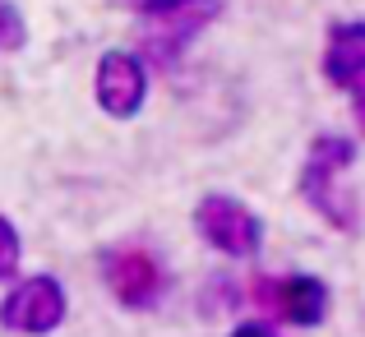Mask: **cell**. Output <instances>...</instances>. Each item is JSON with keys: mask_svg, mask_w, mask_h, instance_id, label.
I'll return each mask as SVG.
<instances>
[{"mask_svg": "<svg viewBox=\"0 0 365 337\" xmlns=\"http://www.w3.org/2000/svg\"><path fill=\"white\" fill-rule=\"evenodd\" d=\"M217 0H195V5L176 9V14H162V19H143V42H139V56L143 65H176L185 56V46L204 33L208 24L217 19Z\"/></svg>", "mask_w": 365, "mask_h": 337, "instance_id": "6", "label": "cell"}, {"mask_svg": "<svg viewBox=\"0 0 365 337\" xmlns=\"http://www.w3.org/2000/svg\"><path fill=\"white\" fill-rule=\"evenodd\" d=\"M120 5H130L139 19H162V14H176V9L195 5V0H120Z\"/></svg>", "mask_w": 365, "mask_h": 337, "instance_id": "11", "label": "cell"}, {"mask_svg": "<svg viewBox=\"0 0 365 337\" xmlns=\"http://www.w3.org/2000/svg\"><path fill=\"white\" fill-rule=\"evenodd\" d=\"M227 337H277V333H273V323H259L255 319V323H236Z\"/></svg>", "mask_w": 365, "mask_h": 337, "instance_id": "12", "label": "cell"}, {"mask_svg": "<svg viewBox=\"0 0 365 337\" xmlns=\"http://www.w3.org/2000/svg\"><path fill=\"white\" fill-rule=\"evenodd\" d=\"M324 79L342 93H356L365 83V19H338L324 33Z\"/></svg>", "mask_w": 365, "mask_h": 337, "instance_id": "7", "label": "cell"}, {"mask_svg": "<svg viewBox=\"0 0 365 337\" xmlns=\"http://www.w3.org/2000/svg\"><path fill=\"white\" fill-rule=\"evenodd\" d=\"M351 98H356V125H361V134H365V83L351 93Z\"/></svg>", "mask_w": 365, "mask_h": 337, "instance_id": "13", "label": "cell"}, {"mask_svg": "<svg viewBox=\"0 0 365 337\" xmlns=\"http://www.w3.org/2000/svg\"><path fill=\"white\" fill-rule=\"evenodd\" d=\"M195 231L227 259H255L264 249V217L232 195H204L195 204Z\"/></svg>", "mask_w": 365, "mask_h": 337, "instance_id": "4", "label": "cell"}, {"mask_svg": "<svg viewBox=\"0 0 365 337\" xmlns=\"http://www.w3.org/2000/svg\"><path fill=\"white\" fill-rule=\"evenodd\" d=\"M98 268H102L107 291L116 296V305H125V310H153V305L167 296V268H162V259L153 254L148 245H139V240L107 245L102 259H98Z\"/></svg>", "mask_w": 365, "mask_h": 337, "instance_id": "3", "label": "cell"}, {"mask_svg": "<svg viewBox=\"0 0 365 337\" xmlns=\"http://www.w3.org/2000/svg\"><path fill=\"white\" fill-rule=\"evenodd\" d=\"M351 162H356V139H347V134H319L310 143V152H305V167H301V199L333 231H342V236H356L361 231V204L342 185Z\"/></svg>", "mask_w": 365, "mask_h": 337, "instance_id": "1", "label": "cell"}, {"mask_svg": "<svg viewBox=\"0 0 365 337\" xmlns=\"http://www.w3.org/2000/svg\"><path fill=\"white\" fill-rule=\"evenodd\" d=\"M93 102L111 120H134L148 102V65L139 51H102L93 65Z\"/></svg>", "mask_w": 365, "mask_h": 337, "instance_id": "5", "label": "cell"}, {"mask_svg": "<svg viewBox=\"0 0 365 337\" xmlns=\"http://www.w3.org/2000/svg\"><path fill=\"white\" fill-rule=\"evenodd\" d=\"M329 286L310 273H292V277H277V314L273 319L292 323V328H319L329 319Z\"/></svg>", "mask_w": 365, "mask_h": 337, "instance_id": "8", "label": "cell"}, {"mask_svg": "<svg viewBox=\"0 0 365 337\" xmlns=\"http://www.w3.org/2000/svg\"><path fill=\"white\" fill-rule=\"evenodd\" d=\"M70 314V296L56 273H33L19 277L0 296V328L9 337H51Z\"/></svg>", "mask_w": 365, "mask_h": 337, "instance_id": "2", "label": "cell"}, {"mask_svg": "<svg viewBox=\"0 0 365 337\" xmlns=\"http://www.w3.org/2000/svg\"><path fill=\"white\" fill-rule=\"evenodd\" d=\"M19 264H24V240H19V227L0 213V282H9Z\"/></svg>", "mask_w": 365, "mask_h": 337, "instance_id": "9", "label": "cell"}, {"mask_svg": "<svg viewBox=\"0 0 365 337\" xmlns=\"http://www.w3.org/2000/svg\"><path fill=\"white\" fill-rule=\"evenodd\" d=\"M28 42V24L14 0H0V51H19Z\"/></svg>", "mask_w": 365, "mask_h": 337, "instance_id": "10", "label": "cell"}]
</instances>
